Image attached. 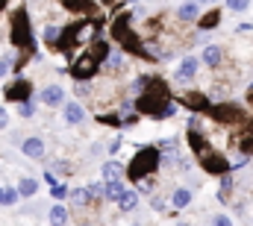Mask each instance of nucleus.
<instances>
[{"mask_svg": "<svg viewBox=\"0 0 253 226\" xmlns=\"http://www.w3.org/2000/svg\"><path fill=\"white\" fill-rule=\"evenodd\" d=\"M194 3H197V6H203V3H215V0H194Z\"/></svg>", "mask_w": 253, "mask_h": 226, "instance_id": "43", "label": "nucleus"}, {"mask_svg": "<svg viewBox=\"0 0 253 226\" xmlns=\"http://www.w3.org/2000/svg\"><path fill=\"white\" fill-rule=\"evenodd\" d=\"M103 68L106 71H118L121 68V53H109V56L103 59Z\"/></svg>", "mask_w": 253, "mask_h": 226, "instance_id": "29", "label": "nucleus"}, {"mask_svg": "<svg viewBox=\"0 0 253 226\" xmlns=\"http://www.w3.org/2000/svg\"><path fill=\"white\" fill-rule=\"evenodd\" d=\"M251 6V0H227V9H233V12H245Z\"/></svg>", "mask_w": 253, "mask_h": 226, "instance_id": "34", "label": "nucleus"}, {"mask_svg": "<svg viewBox=\"0 0 253 226\" xmlns=\"http://www.w3.org/2000/svg\"><path fill=\"white\" fill-rule=\"evenodd\" d=\"M221 21V9H209L206 15H197V30H212Z\"/></svg>", "mask_w": 253, "mask_h": 226, "instance_id": "16", "label": "nucleus"}, {"mask_svg": "<svg viewBox=\"0 0 253 226\" xmlns=\"http://www.w3.org/2000/svg\"><path fill=\"white\" fill-rule=\"evenodd\" d=\"M97 120H100L103 126H121V117H118V114H97Z\"/></svg>", "mask_w": 253, "mask_h": 226, "instance_id": "30", "label": "nucleus"}, {"mask_svg": "<svg viewBox=\"0 0 253 226\" xmlns=\"http://www.w3.org/2000/svg\"><path fill=\"white\" fill-rule=\"evenodd\" d=\"M39 191V179H33V176H24L21 182H18V194L21 197H33Z\"/></svg>", "mask_w": 253, "mask_h": 226, "instance_id": "24", "label": "nucleus"}, {"mask_svg": "<svg viewBox=\"0 0 253 226\" xmlns=\"http://www.w3.org/2000/svg\"><path fill=\"white\" fill-rule=\"evenodd\" d=\"M39 100H42L44 106H59V103L65 100V88L62 85H47V88H42Z\"/></svg>", "mask_w": 253, "mask_h": 226, "instance_id": "11", "label": "nucleus"}, {"mask_svg": "<svg viewBox=\"0 0 253 226\" xmlns=\"http://www.w3.org/2000/svg\"><path fill=\"white\" fill-rule=\"evenodd\" d=\"M97 68H100V59L88 50V53H80V59L74 62V68H71V76H74L77 82H83V79H91V76L97 74Z\"/></svg>", "mask_w": 253, "mask_h": 226, "instance_id": "6", "label": "nucleus"}, {"mask_svg": "<svg viewBox=\"0 0 253 226\" xmlns=\"http://www.w3.org/2000/svg\"><path fill=\"white\" fill-rule=\"evenodd\" d=\"M50 170H56V173H71V170H68V162H62V159L50 162Z\"/></svg>", "mask_w": 253, "mask_h": 226, "instance_id": "37", "label": "nucleus"}, {"mask_svg": "<svg viewBox=\"0 0 253 226\" xmlns=\"http://www.w3.org/2000/svg\"><path fill=\"white\" fill-rule=\"evenodd\" d=\"M83 117H85V109H83L77 100L65 103V120H68V123H74V126H77V123H83Z\"/></svg>", "mask_w": 253, "mask_h": 226, "instance_id": "15", "label": "nucleus"}, {"mask_svg": "<svg viewBox=\"0 0 253 226\" xmlns=\"http://www.w3.org/2000/svg\"><path fill=\"white\" fill-rule=\"evenodd\" d=\"M50 194H53V200H65V197H68V188L59 185V182H53V185H50Z\"/></svg>", "mask_w": 253, "mask_h": 226, "instance_id": "33", "label": "nucleus"}, {"mask_svg": "<svg viewBox=\"0 0 253 226\" xmlns=\"http://www.w3.org/2000/svg\"><path fill=\"white\" fill-rule=\"evenodd\" d=\"M209 112L215 114L221 123H230V126L245 123V109L236 106V103H230V100H221V106H209Z\"/></svg>", "mask_w": 253, "mask_h": 226, "instance_id": "7", "label": "nucleus"}, {"mask_svg": "<svg viewBox=\"0 0 253 226\" xmlns=\"http://www.w3.org/2000/svg\"><path fill=\"white\" fill-rule=\"evenodd\" d=\"M68 197L74 200V206H88L91 203V197H88L85 188H74V191H68Z\"/></svg>", "mask_w": 253, "mask_h": 226, "instance_id": "25", "label": "nucleus"}, {"mask_svg": "<svg viewBox=\"0 0 253 226\" xmlns=\"http://www.w3.org/2000/svg\"><path fill=\"white\" fill-rule=\"evenodd\" d=\"M159 165H162V153H159V147H141V150L132 156V162L124 168V173L135 182V179H141V176L153 173Z\"/></svg>", "mask_w": 253, "mask_h": 226, "instance_id": "2", "label": "nucleus"}, {"mask_svg": "<svg viewBox=\"0 0 253 226\" xmlns=\"http://www.w3.org/2000/svg\"><path fill=\"white\" fill-rule=\"evenodd\" d=\"M177 226H189V224H177Z\"/></svg>", "mask_w": 253, "mask_h": 226, "instance_id": "45", "label": "nucleus"}, {"mask_svg": "<svg viewBox=\"0 0 253 226\" xmlns=\"http://www.w3.org/2000/svg\"><path fill=\"white\" fill-rule=\"evenodd\" d=\"M47 224L50 226H65L68 224V209H65V206H53V209L47 212Z\"/></svg>", "mask_w": 253, "mask_h": 226, "instance_id": "19", "label": "nucleus"}, {"mask_svg": "<svg viewBox=\"0 0 253 226\" xmlns=\"http://www.w3.org/2000/svg\"><path fill=\"white\" fill-rule=\"evenodd\" d=\"M197 76V59L194 56H186L180 62V68L174 71V82H191Z\"/></svg>", "mask_w": 253, "mask_h": 226, "instance_id": "10", "label": "nucleus"}, {"mask_svg": "<svg viewBox=\"0 0 253 226\" xmlns=\"http://www.w3.org/2000/svg\"><path fill=\"white\" fill-rule=\"evenodd\" d=\"M6 100H12V103H24V100H33V82L27 79V76H18L15 82H9L6 85Z\"/></svg>", "mask_w": 253, "mask_h": 226, "instance_id": "8", "label": "nucleus"}, {"mask_svg": "<svg viewBox=\"0 0 253 226\" xmlns=\"http://www.w3.org/2000/svg\"><path fill=\"white\" fill-rule=\"evenodd\" d=\"M197 15H200V6H197L194 0H186V3L177 9V18H180L183 24H189V21H197Z\"/></svg>", "mask_w": 253, "mask_h": 226, "instance_id": "14", "label": "nucleus"}, {"mask_svg": "<svg viewBox=\"0 0 253 226\" xmlns=\"http://www.w3.org/2000/svg\"><path fill=\"white\" fill-rule=\"evenodd\" d=\"M85 191H88V197H91V203H94V200L103 197V182H94V185H88Z\"/></svg>", "mask_w": 253, "mask_h": 226, "instance_id": "31", "label": "nucleus"}, {"mask_svg": "<svg viewBox=\"0 0 253 226\" xmlns=\"http://www.w3.org/2000/svg\"><path fill=\"white\" fill-rule=\"evenodd\" d=\"M189 203H191V191L189 188H177V191L171 194V206H174V209H186Z\"/></svg>", "mask_w": 253, "mask_h": 226, "instance_id": "23", "label": "nucleus"}, {"mask_svg": "<svg viewBox=\"0 0 253 226\" xmlns=\"http://www.w3.org/2000/svg\"><path fill=\"white\" fill-rule=\"evenodd\" d=\"M6 123H9V114H6V109H0V129H3Z\"/></svg>", "mask_w": 253, "mask_h": 226, "instance_id": "42", "label": "nucleus"}, {"mask_svg": "<svg viewBox=\"0 0 253 226\" xmlns=\"http://www.w3.org/2000/svg\"><path fill=\"white\" fill-rule=\"evenodd\" d=\"M6 71H9V62H6V59H0V79L6 76Z\"/></svg>", "mask_w": 253, "mask_h": 226, "instance_id": "41", "label": "nucleus"}, {"mask_svg": "<svg viewBox=\"0 0 253 226\" xmlns=\"http://www.w3.org/2000/svg\"><path fill=\"white\" fill-rule=\"evenodd\" d=\"M6 6H9V3H6V0H0V12H3V9H6Z\"/></svg>", "mask_w": 253, "mask_h": 226, "instance_id": "44", "label": "nucleus"}, {"mask_svg": "<svg viewBox=\"0 0 253 226\" xmlns=\"http://www.w3.org/2000/svg\"><path fill=\"white\" fill-rule=\"evenodd\" d=\"M12 44L15 47H24V50H36V41H33V30H30V18H27V9H18L12 15Z\"/></svg>", "mask_w": 253, "mask_h": 226, "instance_id": "4", "label": "nucleus"}, {"mask_svg": "<svg viewBox=\"0 0 253 226\" xmlns=\"http://www.w3.org/2000/svg\"><path fill=\"white\" fill-rule=\"evenodd\" d=\"M115 203H118V209H121V212H132V209L138 206V194H135V191H124Z\"/></svg>", "mask_w": 253, "mask_h": 226, "instance_id": "22", "label": "nucleus"}, {"mask_svg": "<svg viewBox=\"0 0 253 226\" xmlns=\"http://www.w3.org/2000/svg\"><path fill=\"white\" fill-rule=\"evenodd\" d=\"M121 176H124V168L118 162H106L103 165V182H118Z\"/></svg>", "mask_w": 253, "mask_h": 226, "instance_id": "21", "label": "nucleus"}, {"mask_svg": "<svg viewBox=\"0 0 253 226\" xmlns=\"http://www.w3.org/2000/svg\"><path fill=\"white\" fill-rule=\"evenodd\" d=\"M18 200H21L18 188H3V191H0V206H15Z\"/></svg>", "mask_w": 253, "mask_h": 226, "instance_id": "26", "label": "nucleus"}, {"mask_svg": "<svg viewBox=\"0 0 253 226\" xmlns=\"http://www.w3.org/2000/svg\"><path fill=\"white\" fill-rule=\"evenodd\" d=\"M132 226H141V224H132Z\"/></svg>", "mask_w": 253, "mask_h": 226, "instance_id": "46", "label": "nucleus"}, {"mask_svg": "<svg viewBox=\"0 0 253 226\" xmlns=\"http://www.w3.org/2000/svg\"><path fill=\"white\" fill-rule=\"evenodd\" d=\"M203 62H206L209 68H218V65L224 62V50H221V47H215V44H212V47H206V50H203Z\"/></svg>", "mask_w": 253, "mask_h": 226, "instance_id": "20", "label": "nucleus"}, {"mask_svg": "<svg viewBox=\"0 0 253 226\" xmlns=\"http://www.w3.org/2000/svg\"><path fill=\"white\" fill-rule=\"evenodd\" d=\"M65 9H71V12H80V15H91L94 12V3L91 0H62Z\"/></svg>", "mask_w": 253, "mask_h": 226, "instance_id": "18", "label": "nucleus"}, {"mask_svg": "<svg viewBox=\"0 0 253 226\" xmlns=\"http://www.w3.org/2000/svg\"><path fill=\"white\" fill-rule=\"evenodd\" d=\"M132 109H138V114H150V117H171L177 112V106L171 100V91L159 76H150V82L132 100Z\"/></svg>", "mask_w": 253, "mask_h": 226, "instance_id": "1", "label": "nucleus"}, {"mask_svg": "<svg viewBox=\"0 0 253 226\" xmlns=\"http://www.w3.org/2000/svg\"><path fill=\"white\" fill-rule=\"evenodd\" d=\"M91 53L103 62V59L109 56V41H103V38H94V44H91Z\"/></svg>", "mask_w": 253, "mask_h": 226, "instance_id": "27", "label": "nucleus"}, {"mask_svg": "<svg viewBox=\"0 0 253 226\" xmlns=\"http://www.w3.org/2000/svg\"><path fill=\"white\" fill-rule=\"evenodd\" d=\"M197 162H200V168L206 170V173H215V176H221V173H227L230 170V162H227V156L221 153V150H212L209 144H203L197 153Z\"/></svg>", "mask_w": 253, "mask_h": 226, "instance_id": "5", "label": "nucleus"}, {"mask_svg": "<svg viewBox=\"0 0 253 226\" xmlns=\"http://www.w3.org/2000/svg\"><path fill=\"white\" fill-rule=\"evenodd\" d=\"M230 197H233V170L221 173V182H218V200L230 203Z\"/></svg>", "mask_w": 253, "mask_h": 226, "instance_id": "12", "label": "nucleus"}, {"mask_svg": "<svg viewBox=\"0 0 253 226\" xmlns=\"http://www.w3.org/2000/svg\"><path fill=\"white\" fill-rule=\"evenodd\" d=\"M209 226H233V221H230L227 215H215V218H212V224H209Z\"/></svg>", "mask_w": 253, "mask_h": 226, "instance_id": "36", "label": "nucleus"}, {"mask_svg": "<svg viewBox=\"0 0 253 226\" xmlns=\"http://www.w3.org/2000/svg\"><path fill=\"white\" fill-rule=\"evenodd\" d=\"M239 150H242L245 156H251V153H253V135H245V138H242V144H239Z\"/></svg>", "mask_w": 253, "mask_h": 226, "instance_id": "35", "label": "nucleus"}, {"mask_svg": "<svg viewBox=\"0 0 253 226\" xmlns=\"http://www.w3.org/2000/svg\"><path fill=\"white\" fill-rule=\"evenodd\" d=\"M18 114H21V117H33V114H36V106H33L30 100H24V103H18Z\"/></svg>", "mask_w": 253, "mask_h": 226, "instance_id": "32", "label": "nucleus"}, {"mask_svg": "<svg viewBox=\"0 0 253 226\" xmlns=\"http://www.w3.org/2000/svg\"><path fill=\"white\" fill-rule=\"evenodd\" d=\"M121 144H124V141H121V135H118V138L109 144V153H118V150H121Z\"/></svg>", "mask_w": 253, "mask_h": 226, "instance_id": "39", "label": "nucleus"}, {"mask_svg": "<svg viewBox=\"0 0 253 226\" xmlns=\"http://www.w3.org/2000/svg\"><path fill=\"white\" fill-rule=\"evenodd\" d=\"M112 36H115V41L124 47L126 53H135V56L147 59V47L141 44V38H138L135 30L129 27V15H118V18H115V24H112Z\"/></svg>", "mask_w": 253, "mask_h": 226, "instance_id": "3", "label": "nucleus"}, {"mask_svg": "<svg viewBox=\"0 0 253 226\" xmlns=\"http://www.w3.org/2000/svg\"><path fill=\"white\" fill-rule=\"evenodd\" d=\"M59 36H62V27H47V30H44V41H47L50 47L59 44Z\"/></svg>", "mask_w": 253, "mask_h": 226, "instance_id": "28", "label": "nucleus"}, {"mask_svg": "<svg viewBox=\"0 0 253 226\" xmlns=\"http://www.w3.org/2000/svg\"><path fill=\"white\" fill-rule=\"evenodd\" d=\"M124 191H126V185L121 179H118V182H103V200H112V203H115Z\"/></svg>", "mask_w": 253, "mask_h": 226, "instance_id": "17", "label": "nucleus"}, {"mask_svg": "<svg viewBox=\"0 0 253 226\" xmlns=\"http://www.w3.org/2000/svg\"><path fill=\"white\" fill-rule=\"evenodd\" d=\"M147 82H150V76H144V74H141V76H138V79L132 82V88H135V91H141V88H144Z\"/></svg>", "mask_w": 253, "mask_h": 226, "instance_id": "38", "label": "nucleus"}, {"mask_svg": "<svg viewBox=\"0 0 253 226\" xmlns=\"http://www.w3.org/2000/svg\"><path fill=\"white\" fill-rule=\"evenodd\" d=\"M183 103L189 106V109H197V112H209V100L203 97V94H194V91H189V94H183Z\"/></svg>", "mask_w": 253, "mask_h": 226, "instance_id": "13", "label": "nucleus"}, {"mask_svg": "<svg viewBox=\"0 0 253 226\" xmlns=\"http://www.w3.org/2000/svg\"><path fill=\"white\" fill-rule=\"evenodd\" d=\"M150 206H153V209H165V200H162V197H150Z\"/></svg>", "mask_w": 253, "mask_h": 226, "instance_id": "40", "label": "nucleus"}, {"mask_svg": "<svg viewBox=\"0 0 253 226\" xmlns=\"http://www.w3.org/2000/svg\"><path fill=\"white\" fill-rule=\"evenodd\" d=\"M0 191H3V188H0Z\"/></svg>", "mask_w": 253, "mask_h": 226, "instance_id": "47", "label": "nucleus"}, {"mask_svg": "<svg viewBox=\"0 0 253 226\" xmlns=\"http://www.w3.org/2000/svg\"><path fill=\"white\" fill-rule=\"evenodd\" d=\"M21 153H24L27 159H44V141H42L39 135H27V138L21 141Z\"/></svg>", "mask_w": 253, "mask_h": 226, "instance_id": "9", "label": "nucleus"}]
</instances>
